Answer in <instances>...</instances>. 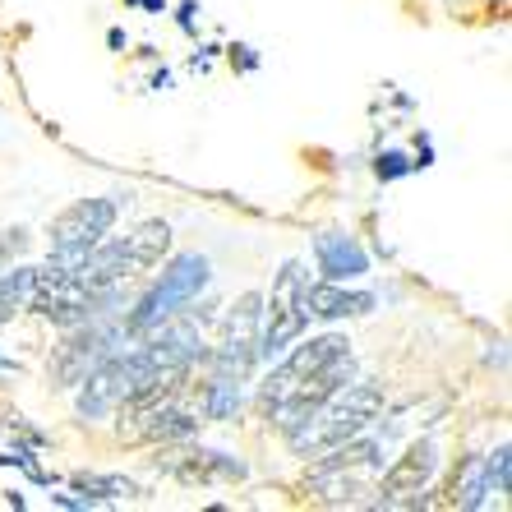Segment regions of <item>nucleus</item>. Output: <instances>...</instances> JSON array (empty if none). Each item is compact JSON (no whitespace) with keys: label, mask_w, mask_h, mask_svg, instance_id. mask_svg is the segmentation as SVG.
I'll return each mask as SVG.
<instances>
[{"label":"nucleus","mask_w":512,"mask_h":512,"mask_svg":"<svg viewBox=\"0 0 512 512\" xmlns=\"http://www.w3.org/2000/svg\"><path fill=\"white\" fill-rule=\"evenodd\" d=\"M157 466L167 471V476L185 480V485H208V480H245V462H236V457L227 453H208V448H199V453H176V457H157Z\"/></svg>","instance_id":"ddd939ff"},{"label":"nucleus","mask_w":512,"mask_h":512,"mask_svg":"<svg viewBox=\"0 0 512 512\" xmlns=\"http://www.w3.org/2000/svg\"><path fill=\"white\" fill-rule=\"evenodd\" d=\"M130 5H139V0H130Z\"/></svg>","instance_id":"393cba45"},{"label":"nucleus","mask_w":512,"mask_h":512,"mask_svg":"<svg viewBox=\"0 0 512 512\" xmlns=\"http://www.w3.org/2000/svg\"><path fill=\"white\" fill-rule=\"evenodd\" d=\"M28 250V231L24 227H14V231H0V268L14 259V254H24Z\"/></svg>","instance_id":"6ab92c4d"},{"label":"nucleus","mask_w":512,"mask_h":512,"mask_svg":"<svg viewBox=\"0 0 512 512\" xmlns=\"http://www.w3.org/2000/svg\"><path fill=\"white\" fill-rule=\"evenodd\" d=\"M231 65H240V70H254V65H259V56H254L250 47H231Z\"/></svg>","instance_id":"4be33fe9"},{"label":"nucleus","mask_w":512,"mask_h":512,"mask_svg":"<svg viewBox=\"0 0 512 512\" xmlns=\"http://www.w3.org/2000/svg\"><path fill=\"white\" fill-rule=\"evenodd\" d=\"M480 471H485L489 494H508V471H512V448L508 443H499L489 457H480Z\"/></svg>","instance_id":"a211bd4d"},{"label":"nucleus","mask_w":512,"mask_h":512,"mask_svg":"<svg viewBox=\"0 0 512 512\" xmlns=\"http://www.w3.org/2000/svg\"><path fill=\"white\" fill-rule=\"evenodd\" d=\"M125 342H130V333H125V323H116V314H102V319H88L79 328H70V342L56 351V383L74 388L88 370H97Z\"/></svg>","instance_id":"6e6552de"},{"label":"nucleus","mask_w":512,"mask_h":512,"mask_svg":"<svg viewBox=\"0 0 512 512\" xmlns=\"http://www.w3.org/2000/svg\"><path fill=\"white\" fill-rule=\"evenodd\" d=\"M356 379H360V365H356V356L346 351V356L328 360L323 370H314L310 379H305V383H300V388H296V393H291V397H282V402H277L273 411H263V416L273 420V425L282 429V434H291V429H296L300 420H310L314 411H319V406L328 402V397H333V393H342L346 383H356Z\"/></svg>","instance_id":"1a4fd4ad"},{"label":"nucleus","mask_w":512,"mask_h":512,"mask_svg":"<svg viewBox=\"0 0 512 512\" xmlns=\"http://www.w3.org/2000/svg\"><path fill=\"white\" fill-rule=\"evenodd\" d=\"M240 383L245 379H231V374H213V379L203 383V393H199V411L203 420H231L240 411Z\"/></svg>","instance_id":"2eb2a0df"},{"label":"nucleus","mask_w":512,"mask_h":512,"mask_svg":"<svg viewBox=\"0 0 512 512\" xmlns=\"http://www.w3.org/2000/svg\"><path fill=\"white\" fill-rule=\"evenodd\" d=\"M374 171H379V180H397V176H406V171H416V162H406L402 153H383L379 162H374Z\"/></svg>","instance_id":"aec40b11"},{"label":"nucleus","mask_w":512,"mask_h":512,"mask_svg":"<svg viewBox=\"0 0 512 512\" xmlns=\"http://www.w3.org/2000/svg\"><path fill=\"white\" fill-rule=\"evenodd\" d=\"M439 471V443L434 439H416L397 457L379 480V508H416L420 503V489L434 480Z\"/></svg>","instance_id":"9d476101"},{"label":"nucleus","mask_w":512,"mask_h":512,"mask_svg":"<svg viewBox=\"0 0 512 512\" xmlns=\"http://www.w3.org/2000/svg\"><path fill=\"white\" fill-rule=\"evenodd\" d=\"M346 351H351V342H346L342 333H323V337H310V342H300V337H296V342H291L282 356H277L282 365H277V370L263 379V388H259L263 411H273V406L282 402V397L296 393V388L310 379L314 370H323L328 360L346 356Z\"/></svg>","instance_id":"0eeeda50"},{"label":"nucleus","mask_w":512,"mask_h":512,"mask_svg":"<svg viewBox=\"0 0 512 512\" xmlns=\"http://www.w3.org/2000/svg\"><path fill=\"white\" fill-rule=\"evenodd\" d=\"M180 28H185V33H194V0H185V5H180Z\"/></svg>","instance_id":"5701e85b"},{"label":"nucleus","mask_w":512,"mask_h":512,"mask_svg":"<svg viewBox=\"0 0 512 512\" xmlns=\"http://www.w3.org/2000/svg\"><path fill=\"white\" fill-rule=\"evenodd\" d=\"M379 411H383V393L374 383L356 379V383H346L342 393L328 397L310 420H300V425L286 434V443H291L296 457H319V453H328V448H337V443L365 434V429L379 420Z\"/></svg>","instance_id":"f257e3e1"},{"label":"nucleus","mask_w":512,"mask_h":512,"mask_svg":"<svg viewBox=\"0 0 512 512\" xmlns=\"http://www.w3.org/2000/svg\"><path fill=\"white\" fill-rule=\"evenodd\" d=\"M120 217V199H79L70 203L65 213L51 222V259L47 268H79L88 250H93L102 236H111Z\"/></svg>","instance_id":"20e7f679"},{"label":"nucleus","mask_w":512,"mask_h":512,"mask_svg":"<svg viewBox=\"0 0 512 512\" xmlns=\"http://www.w3.org/2000/svg\"><path fill=\"white\" fill-rule=\"evenodd\" d=\"M300 291H305V268H300L296 259H286L282 273L273 277V296L263 300L259 360H277L286 346H291L300 333H305L310 314H305V300H300Z\"/></svg>","instance_id":"39448f33"},{"label":"nucleus","mask_w":512,"mask_h":512,"mask_svg":"<svg viewBox=\"0 0 512 512\" xmlns=\"http://www.w3.org/2000/svg\"><path fill=\"white\" fill-rule=\"evenodd\" d=\"M107 47H111V51L125 47V33H120V28H111V33H107Z\"/></svg>","instance_id":"b1692460"},{"label":"nucleus","mask_w":512,"mask_h":512,"mask_svg":"<svg viewBox=\"0 0 512 512\" xmlns=\"http://www.w3.org/2000/svg\"><path fill=\"white\" fill-rule=\"evenodd\" d=\"M208 277L213 273H208V259H203V254H176V259L162 268V277L139 296V305L120 319L125 333L139 337V333H148V328H157L162 319H171L176 310H190L194 296L208 286Z\"/></svg>","instance_id":"7ed1b4c3"},{"label":"nucleus","mask_w":512,"mask_h":512,"mask_svg":"<svg viewBox=\"0 0 512 512\" xmlns=\"http://www.w3.org/2000/svg\"><path fill=\"white\" fill-rule=\"evenodd\" d=\"M453 503L466 512H476L489 503V489H485V471H480V457H466L462 471L453 480Z\"/></svg>","instance_id":"f3484780"},{"label":"nucleus","mask_w":512,"mask_h":512,"mask_svg":"<svg viewBox=\"0 0 512 512\" xmlns=\"http://www.w3.org/2000/svg\"><path fill=\"white\" fill-rule=\"evenodd\" d=\"M125 245H130V263H134V277H139V273H148V268H157L162 254L171 250V227L162 217H153V222L134 227L130 236H125Z\"/></svg>","instance_id":"4468645a"},{"label":"nucleus","mask_w":512,"mask_h":512,"mask_svg":"<svg viewBox=\"0 0 512 512\" xmlns=\"http://www.w3.org/2000/svg\"><path fill=\"white\" fill-rule=\"evenodd\" d=\"M28 310L51 319L56 328H79L88 319H102V314H116L120 310V286H84L74 273L65 268H37V286H33V300Z\"/></svg>","instance_id":"f03ea898"},{"label":"nucleus","mask_w":512,"mask_h":512,"mask_svg":"<svg viewBox=\"0 0 512 512\" xmlns=\"http://www.w3.org/2000/svg\"><path fill=\"white\" fill-rule=\"evenodd\" d=\"M51 508H65V512H84V508H93V503L79 494V499H70V494H51Z\"/></svg>","instance_id":"412c9836"},{"label":"nucleus","mask_w":512,"mask_h":512,"mask_svg":"<svg viewBox=\"0 0 512 512\" xmlns=\"http://www.w3.org/2000/svg\"><path fill=\"white\" fill-rule=\"evenodd\" d=\"M259 319H263V296L259 291H245L227 310V323H222V342L208 351V365L213 374H231V379H245L259 360Z\"/></svg>","instance_id":"423d86ee"},{"label":"nucleus","mask_w":512,"mask_h":512,"mask_svg":"<svg viewBox=\"0 0 512 512\" xmlns=\"http://www.w3.org/2000/svg\"><path fill=\"white\" fill-rule=\"evenodd\" d=\"M314 263H319L323 282H351V277L370 273V254L360 250L351 236H342V231H323L314 240Z\"/></svg>","instance_id":"f8f14e48"},{"label":"nucleus","mask_w":512,"mask_h":512,"mask_svg":"<svg viewBox=\"0 0 512 512\" xmlns=\"http://www.w3.org/2000/svg\"><path fill=\"white\" fill-rule=\"evenodd\" d=\"M70 485L79 489L93 508H102V503H120V499H134V494H139V485H134V480H125V476H97V471H79Z\"/></svg>","instance_id":"dca6fc26"},{"label":"nucleus","mask_w":512,"mask_h":512,"mask_svg":"<svg viewBox=\"0 0 512 512\" xmlns=\"http://www.w3.org/2000/svg\"><path fill=\"white\" fill-rule=\"evenodd\" d=\"M300 300H305V314L310 319H360V314H370L379 300L370 296V291H346V282H310L305 277V291H300Z\"/></svg>","instance_id":"9b49d317"}]
</instances>
